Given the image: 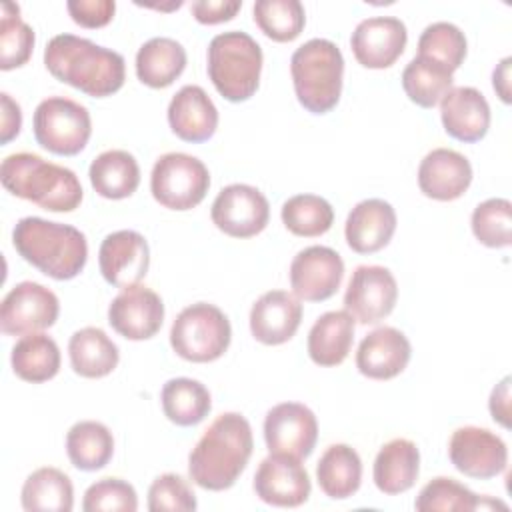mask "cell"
<instances>
[{"label":"cell","mask_w":512,"mask_h":512,"mask_svg":"<svg viewBox=\"0 0 512 512\" xmlns=\"http://www.w3.org/2000/svg\"><path fill=\"white\" fill-rule=\"evenodd\" d=\"M44 66L58 82L92 98L116 94L126 80L122 54L74 34L50 38L44 48Z\"/></svg>","instance_id":"obj_1"},{"label":"cell","mask_w":512,"mask_h":512,"mask_svg":"<svg viewBox=\"0 0 512 512\" xmlns=\"http://www.w3.org/2000/svg\"><path fill=\"white\" fill-rule=\"evenodd\" d=\"M254 450L252 426L238 412L220 414L202 434L188 456V474L194 484L222 492L236 484Z\"/></svg>","instance_id":"obj_2"},{"label":"cell","mask_w":512,"mask_h":512,"mask_svg":"<svg viewBox=\"0 0 512 512\" xmlns=\"http://www.w3.org/2000/svg\"><path fill=\"white\" fill-rule=\"evenodd\" d=\"M12 244L22 260L54 280L76 278L88 260V242L78 228L38 216L16 222Z\"/></svg>","instance_id":"obj_3"},{"label":"cell","mask_w":512,"mask_h":512,"mask_svg":"<svg viewBox=\"0 0 512 512\" xmlns=\"http://www.w3.org/2000/svg\"><path fill=\"white\" fill-rule=\"evenodd\" d=\"M0 182L12 196L48 212H74L84 190L78 176L60 164L32 152H14L2 160Z\"/></svg>","instance_id":"obj_4"},{"label":"cell","mask_w":512,"mask_h":512,"mask_svg":"<svg viewBox=\"0 0 512 512\" xmlns=\"http://www.w3.org/2000/svg\"><path fill=\"white\" fill-rule=\"evenodd\" d=\"M290 74L300 106L310 114H326L342 94L344 56L332 40L312 38L294 50Z\"/></svg>","instance_id":"obj_5"},{"label":"cell","mask_w":512,"mask_h":512,"mask_svg":"<svg viewBox=\"0 0 512 512\" xmlns=\"http://www.w3.org/2000/svg\"><path fill=\"white\" fill-rule=\"evenodd\" d=\"M262 48L242 30L216 34L208 44V78L228 102L250 100L262 74Z\"/></svg>","instance_id":"obj_6"},{"label":"cell","mask_w":512,"mask_h":512,"mask_svg":"<svg viewBox=\"0 0 512 512\" xmlns=\"http://www.w3.org/2000/svg\"><path fill=\"white\" fill-rule=\"evenodd\" d=\"M232 326L228 316L214 304L196 302L180 310L170 328L172 350L194 364L214 362L228 350Z\"/></svg>","instance_id":"obj_7"},{"label":"cell","mask_w":512,"mask_h":512,"mask_svg":"<svg viewBox=\"0 0 512 512\" xmlns=\"http://www.w3.org/2000/svg\"><path fill=\"white\" fill-rule=\"evenodd\" d=\"M32 130L44 150L56 156H76L92 136V120L86 106L64 96H50L36 106Z\"/></svg>","instance_id":"obj_8"},{"label":"cell","mask_w":512,"mask_h":512,"mask_svg":"<svg viewBox=\"0 0 512 512\" xmlns=\"http://www.w3.org/2000/svg\"><path fill=\"white\" fill-rule=\"evenodd\" d=\"M210 172L202 160L184 152L162 154L150 174L154 200L168 210H192L208 194Z\"/></svg>","instance_id":"obj_9"},{"label":"cell","mask_w":512,"mask_h":512,"mask_svg":"<svg viewBox=\"0 0 512 512\" xmlns=\"http://www.w3.org/2000/svg\"><path fill=\"white\" fill-rule=\"evenodd\" d=\"M60 314L58 296L32 280L16 284L2 300L0 328L8 336H26L56 324Z\"/></svg>","instance_id":"obj_10"},{"label":"cell","mask_w":512,"mask_h":512,"mask_svg":"<svg viewBox=\"0 0 512 512\" xmlns=\"http://www.w3.org/2000/svg\"><path fill=\"white\" fill-rule=\"evenodd\" d=\"M210 218L230 238H252L268 226L270 204L250 184H228L214 198Z\"/></svg>","instance_id":"obj_11"},{"label":"cell","mask_w":512,"mask_h":512,"mask_svg":"<svg viewBox=\"0 0 512 512\" xmlns=\"http://www.w3.org/2000/svg\"><path fill=\"white\" fill-rule=\"evenodd\" d=\"M448 456L458 472L476 480H490L508 466L506 442L480 426L454 430L448 442Z\"/></svg>","instance_id":"obj_12"},{"label":"cell","mask_w":512,"mask_h":512,"mask_svg":"<svg viewBox=\"0 0 512 512\" xmlns=\"http://www.w3.org/2000/svg\"><path fill=\"white\" fill-rule=\"evenodd\" d=\"M318 440V420L300 402L272 406L264 418V442L270 454H286L304 460L312 454Z\"/></svg>","instance_id":"obj_13"},{"label":"cell","mask_w":512,"mask_h":512,"mask_svg":"<svg viewBox=\"0 0 512 512\" xmlns=\"http://www.w3.org/2000/svg\"><path fill=\"white\" fill-rule=\"evenodd\" d=\"M398 284L384 266H358L344 292V310L358 324H378L394 310Z\"/></svg>","instance_id":"obj_14"},{"label":"cell","mask_w":512,"mask_h":512,"mask_svg":"<svg viewBox=\"0 0 512 512\" xmlns=\"http://www.w3.org/2000/svg\"><path fill=\"white\" fill-rule=\"evenodd\" d=\"M290 288L300 302L332 298L344 278V260L328 246H308L290 262Z\"/></svg>","instance_id":"obj_15"},{"label":"cell","mask_w":512,"mask_h":512,"mask_svg":"<svg viewBox=\"0 0 512 512\" xmlns=\"http://www.w3.org/2000/svg\"><path fill=\"white\" fill-rule=\"evenodd\" d=\"M108 322L126 340H148L162 328L164 302L148 286L122 288L108 306Z\"/></svg>","instance_id":"obj_16"},{"label":"cell","mask_w":512,"mask_h":512,"mask_svg":"<svg viewBox=\"0 0 512 512\" xmlns=\"http://www.w3.org/2000/svg\"><path fill=\"white\" fill-rule=\"evenodd\" d=\"M254 492L270 506L296 508L310 498L312 484L302 460L286 454H270L254 474Z\"/></svg>","instance_id":"obj_17"},{"label":"cell","mask_w":512,"mask_h":512,"mask_svg":"<svg viewBox=\"0 0 512 512\" xmlns=\"http://www.w3.org/2000/svg\"><path fill=\"white\" fill-rule=\"evenodd\" d=\"M98 266L110 286L128 288L140 284L148 274L150 246L136 230H116L102 240Z\"/></svg>","instance_id":"obj_18"},{"label":"cell","mask_w":512,"mask_h":512,"mask_svg":"<svg viewBox=\"0 0 512 512\" xmlns=\"http://www.w3.org/2000/svg\"><path fill=\"white\" fill-rule=\"evenodd\" d=\"M406 42V24L394 16L366 18L354 28L350 36L354 58L358 64L370 70L390 68L402 56Z\"/></svg>","instance_id":"obj_19"},{"label":"cell","mask_w":512,"mask_h":512,"mask_svg":"<svg viewBox=\"0 0 512 512\" xmlns=\"http://www.w3.org/2000/svg\"><path fill=\"white\" fill-rule=\"evenodd\" d=\"M412 356L410 340L392 326L366 334L356 350V368L370 380H392L404 372Z\"/></svg>","instance_id":"obj_20"},{"label":"cell","mask_w":512,"mask_h":512,"mask_svg":"<svg viewBox=\"0 0 512 512\" xmlns=\"http://www.w3.org/2000/svg\"><path fill=\"white\" fill-rule=\"evenodd\" d=\"M472 182L470 160L450 148L430 150L418 166V188L424 196L450 202L460 198Z\"/></svg>","instance_id":"obj_21"},{"label":"cell","mask_w":512,"mask_h":512,"mask_svg":"<svg viewBox=\"0 0 512 512\" xmlns=\"http://www.w3.org/2000/svg\"><path fill=\"white\" fill-rule=\"evenodd\" d=\"M302 322L300 300L286 290L264 292L250 310V332L266 346L288 342Z\"/></svg>","instance_id":"obj_22"},{"label":"cell","mask_w":512,"mask_h":512,"mask_svg":"<svg viewBox=\"0 0 512 512\" xmlns=\"http://www.w3.org/2000/svg\"><path fill=\"white\" fill-rule=\"evenodd\" d=\"M440 120L448 136L458 142H480L490 128V104L472 86L450 88L440 100Z\"/></svg>","instance_id":"obj_23"},{"label":"cell","mask_w":512,"mask_h":512,"mask_svg":"<svg viewBox=\"0 0 512 512\" xmlns=\"http://www.w3.org/2000/svg\"><path fill=\"white\" fill-rule=\"evenodd\" d=\"M396 222L398 218L390 202L382 198L362 200L346 218V244L356 254H374L390 244L396 232Z\"/></svg>","instance_id":"obj_24"},{"label":"cell","mask_w":512,"mask_h":512,"mask_svg":"<svg viewBox=\"0 0 512 512\" xmlns=\"http://www.w3.org/2000/svg\"><path fill=\"white\" fill-rule=\"evenodd\" d=\"M168 124L180 140L200 144L214 136L218 110L202 86L186 84L168 104Z\"/></svg>","instance_id":"obj_25"},{"label":"cell","mask_w":512,"mask_h":512,"mask_svg":"<svg viewBox=\"0 0 512 512\" xmlns=\"http://www.w3.org/2000/svg\"><path fill=\"white\" fill-rule=\"evenodd\" d=\"M420 474V450L408 438H394L386 442L372 468V478L376 488L386 496H396L408 492Z\"/></svg>","instance_id":"obj_26"},{"label":"cell","mask_w":512,"mask_h":512,"mask_svg":"<svg viewBox=\"0 0 512 512\" xmlns=\"http://www.w3.org/2000/svg\"><path fill=\"white\" fill-rule=\"evenodd\" d=\"M354 318L346 310L324 312L308 332V356L322 368L340 366L354 342Z\"/></svg>","instance_id":"obj_27"},{"label":"cell","mask_w":512,"mask_h":512,"mask_svg":"<svg viewBox=\"0 0 512 512\" xmlns=\"http://www.w3.org/2000/svg\"><path fill=\"white\" fill-rule=\"evenodd\" d=\"M188 56L180 42L168 36H156L144 42L136 52V76L150 88H168L186 68Z\"/></svg>","instance_id":"obj_28"},{"label":"cell","mask_w":512,"mask_h":512,"mask_svg":"<svg viewBox=\"0 0 512 512\" xmlns=\"http://www.w3.org/2000/svg\"><path fill=\"white\" fill-rule=\"evenodd\" d=\"M72 370L82 378H104L118 366L120 352L110 336L96 326L76 330L68 342Z\"/></svg>","instance_id":"obj_29"},{"label":"cell","mask_w":512,"mask_h":512,"mask_svg":"<svg viewBox=\"0 0 512 512\" xmlns=\"http://www.w3.org/2000/svg\"><path fill=\"white\" fill-rule=\"evenodd\" d=\"M88 178L96 194L102 198L122 200L138 190L140 166L126 150H106L92 160Z\"/></svg>","instance_id":"obj_30"},{"label":"cell","mask_w":512,"mask_h":512,"mask_svg":"<svg viewBox=\"0 0 512 512\" xmlns=\"http://www.w3.org/2000/svg\"><path fill=\"white\" fill-rule=\"evenodd\" d=\"M316 480L320 490L332 500L354 496L362 484V460L348 444H332L324 450L316 464Z\"/></svg>","instance_id":"obj_31"},{"label":"cell","mask_w":512,"mask_h":512,"mask_svg":"<svg viewBox=\"0 0 512 512\" xmlns=\"http://www.w3.org/2000/svg\"><path fill=\"white\" fill-rule=\"evenodd\" d=\"M20 502L26 512H70L74 508L72 480L58 468H38L24 480Z\"/></svg>","instance_id":"obj_32"},{"label":"cell","mask_w":512,"mask_h":512,"mask_svg":"<svg viewBox=\"0 0 512 512\" xmlns=\"http://www.w3.org/2000/svg\"><path fill=\"white\" fill-rule=\"evenodd\" d=\"M60 348L54 338L42 332L22 336L10 354V364L14 374L32 384H42L52 380L60 370Z\"/></svg>","instance_id":"obj_33"},{"label":"cell","mask_w":512,"mask_h":512,"mask_svg":"<svg viewBox=\"0 0 512 512\" xmlns=\"http://www.w3.org/2000/svg\"><path fill=\"white\" fill-rule=\"evenodd\" d=\"M164 416L176 426H196L212 410L208 388L194 378H170L160 392Z\"/></svg>","instance_id":"obj_34"},{"label":"cell","mask_w":512,"mask_h":512,"mask_svg":"<svg viewBox=\"0 0 512 512\" xmlns=\"http://www.w3.org/2000/svg\"><path fill=\"white\" fill-rule=\"evenodd\" d=\"M66 454L74 468L96 472L112 460L114 436L102 422L80 420L66 434Z\"/></svg>","instance_id":"obj_35"},{"label":"cell","mask_w":512,"mask_h":512,"mask_svg":"<svg viewBox=\"0 0 512 512\" xmlns=\"http://www.w3.org/2000/svg\"><path fill=\"white\" fill-rule=\"evenodd\" d=\"M490 506H500L506 508V504L492 500V498H482L468 490L464 484H460L454 478L448 476H438L432 478L416 496L414 508L420 512H432V510H444V512H472L478 508Z\"/></svg>","instance_id":"obj_36"},{"label":"cell","mask_w":512,"mask_h":512,"mask_svg":"<svg viewBox=\"0 0 512 512\" xmlns=\"http://www.w3.org/2000/svg\"><path fill=\"white\" fill-rule=\"evenodd\" d=\"M454 84V76L444 66L414 56L402 72V88L410 102L420 108H434L448 94Z\"/></svg>","instance_id":"obj_37"},{"label":"cell","mask_w":512,"mask_h":512,"mask_svg":"<svg viewBox=\"0 0 512 512\" xmlns=\"http://www.w3.org/2000/svg\"><path fill=\"white\" fill-rule=\"evenodd\" d=\"M282 224L288 232L300 238H316L326 234L334 222L330 202L316 194L290 196L280 210Z\"/></svg>","instance_id":"obj_38"},{"label":"cell","mask_w":512,"mask_h":512,"mask_svg":"<svg viewBox=\"0 0 512 512\" xmlns=\"http://www.w3.org/2000/svg\"><path fill=\"white\" fill-rule=\"evenodd\" d=\"M252 14L256 26L274 42L296 40L306 24L304 6L298 0H258Z\"/></svg>","instance_id":"obj_39"},{"label":"cell","mask_w":512,"mask_h":512,"mask_svg":"<svg viewBox=\"0 0 512 512\" xmlns=\"http://www.w3.org/2000/svg\"><path fill=\"white\" fill-rule=\"evenodd\" d=\"M466 50V36L452 22H432L418 38V56L444 66L452 74L462 66Z\"/></svg>","instance_id":"obj_40"},{"label":"cell","mask_w":512,"mask_h":512,"mask_svg":"<svg viewBox=\"0 0 512 512\" xmlns=\"http://www.w3.org/2000/svg\"><path fill=\"white\" fill-rule=\"evenodd\" d=\"M34 30L20 18L18 4L0 6V68L4 72L24 66L34 50Z\"/></svg>","instance_id":"obj_41"},{"label":"cell","mask_w":512,"mask_h":512,"mask_svg":"<svg viewBox=\"0 0 512 512\" xmlns=\"http://www.w3.org/2000/svg\"><path fill=\"white\" fill-rule=\"evenodd\" d=\"M476 240L488 248H506L512 242V204L506 198L480 202L470 218Z\"/></svg>","instance_id":"obj_42"},{"label":"cell","mask_w":512,"mask_h":512,"mask_svg":"<svg viewBox=\"0 0 512 512\" xmlns=\"http://www.w3.org/2000/svg\"><path fill=\"white\" fill-rule=\"evenodd\" d=\"M84 512H136L138 494L122 478H102L88 486L82 498Z\"/></svg>","instance_id":"obj_43"},{"label":"cell","mask_w":512,"mask_h":512,"mask_svg":"<svg viewBox=\"0 0 512 512\" xmlns=\"http://www.w3.org/2000/svg\"><path fill=\"white\" fill-rule=\"evenodd\" d=\"M196 494L190 484L178 474H162L148 488V510L150 512H192L196 510Z\"/></svg>","instance_id":"obj_44"},{"label":"cell","mask_w":512,"mask_h":512,"mask_svg":"<svg viewBox=\"0 0 512 512\" xmlns=\"http://www.w3.org/2000/svg\"><path fill=\"white\" fill-rule=\"evenodd\" d=\"M70 18L82 28H102L110 24L116 12L114 0H68Z\"/></svg>","instance_id":"obj_45"},{"label":"cell","mask_w":512,"mask_h":512,"mask_svg":"<svg viewBox=\"0 0 512 512\" xmlns=\"http://www.w3.org/2000/svg\"><path fill=\"white\" fill-rule=\"evenodd\" d=\"M240 8H242L240 0H196L190 6L192 16L200 24H208V26L232 20Z\"/></svg>","instance_id":"obj_46"},{"label":"cell","mask_w":512,"mask_h":512,"mask_svg":"<svg viewBox=\"0 0 512 512\" xmlns=\"http://www.w3.org/2000/svg\"><path fill=\"white\" fill-rule=\"evenodd\" d=\"M2 102V126H0V142L8 144L20 134L22 128V110L16 100L10 98L8 92L0 94Z\"/></svg>","instance_id":"obj_47"},{"label":"cell","mask_w":512,"mask_h":512,"mask_svg":"<svg viewBox=\"0 0 512 512\" xmlns=\"http://www.w3.org/2000/svg\"><path fill=\"white\" fill-rule=\"evenodd\" d=\"M488 408L494 422H498L504 428H510V378L508 376L494 386L488 400Z\"/></svg>","instance_id":"obj_48"},{"label":"cell","mask_w":512,"mask_h":512,"mask_svg":"<svg viewBox=\"0 0 512 512\" xmlns=\"http://www.w3.org/2000/svg\"><path fill=\"white\" fill-rule=\"evenodd\" d=\"M510 64H512V58L506 56L492 72V86L496 90V94L500 96V100L504 104H510Z\"/></svg>","instance_id":"obj_49"}]
</instances>
